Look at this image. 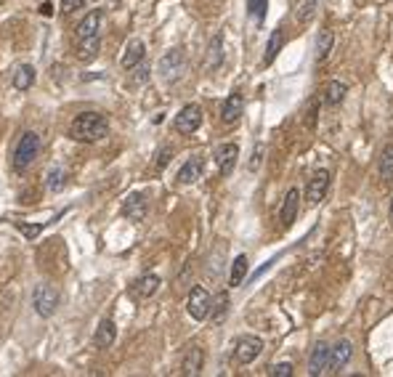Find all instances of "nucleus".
<instances>
[{
  "mask_svg": "<svg viewBox=\"0 0 393 377\" xmlns=\"http://www.w3.org/2000/svg\"><path fill=\"white\" fill-rule=\"evenodd\" d=\"M144 56H146V46H144L141 40H131V43H128V48H125V53H122V59H120L122 69H133L136 64L144 61Z\"/></svg>",
  "mask_w": 393,
  "mask_h": 377,
  "instance_id": "obj_21",
  "label": "nucleus"
},
{
  "mask_svg": "<svg viewBox=\"0 0 393 377\" xmlns=\"http://www.w3.org/2000/svg\"><path fill=\"white\" fill-rule=\"evenodd\" d=\"M242 115H245V99H242V93H229V99H226L223 106H221L223 125H234V122H240Z\"/></svg>",
  "mask_w": 393,
  "mask_h": 377,
  "instance_id": "obj_14",
  "label": "nucleus"
},
{
  "mask_svg": "<svg viewBox=\"0 0 393 377\" xmlns=\"http://www.w3.org/2000/svg\"><path fill=\"white\" fill-rule=\"evenodd\" d=\"M160 284H162V279L157 274H144L138 276L136 282H133V287H131V295L138 298V300H146V298H152L154 292L160 290Z\"/></svg>",
  "mask_w": 393,
  "mask_h": 377,
  "instance_id": "obj_16",
  "label": "nucleus"
},
{
  "mask_svg": "<svg viewBox=\"0 0 393 377\" xmlns=\"http://www.w3.org/2000/svg\"><path fill=\"white\" fill-rule=\"evenodd\" d=\"M46 184H48L51 191H61V188L67 186V171H64V168H59V165L51 168V171H48V178H46Z\"/></svg>",
  "mask_w": 393,
  "mask_h": 377,
  "instance_id": "obj_29",
  "label": "nucleus"
},
{
  "mask_svg": "<svg viewBox=\"0 0 393 377\" xmlns=\"http://www.w3.org/2000/svg\"><path fill=\"white\" fill-rule=\"evenodd\" d=\"M104 8H96V11H90L86 14V19L77 24V30H75V37L77 40H83V37H93V35L102 32V24H104Z\"/></svg>",
  "mask_w": 393,
  "mask_h": 377,
  "instance_id": "obj_13",
  "label": "nucleus"
},
{
  "mask_svg": "<svg viewBox=\"0 0 393 377\" xmlns=\"http://www.w3.org/2000/svg\"><path fill=\"white\" fill-rule=\"evenodd\" d=\"M298 205H300V194H298V188H290L287 191V197H285V202L279 207V221H282V229H290L295 218H298Z\"/></svg>",
  "mask_w": 393,
  "mask_h": 377,
  "instance_id": "obj_15",
  "label": "nucleus"
},
{
  "mask_svg": "<svg viewBox=\"0 0 393 377\" xmlns=\"http://www.w3.org/2000/svg\"><path fill=\"white\" fill-rule=\"evenodd\" d=\"M202 173H205V160L202 157H189L186 162L181 165V171H178V184L181 186H189V184H194V181H200L202 178Z\"/></svg>",
  "mask_w": 393,
  "mask_h": 377,
  "instance_id": "obj_11",
  "label": "nucleus"
},
{
  "mask_svg": "<svg viewBox=\"0 0 393 377\" xmlns=\"http://www.w3.org/2000/svg\"><path fill=\"white\" fill-rule=\"evenodd\" d=\"M237 157H240V146H237V144H223V146H218V152H215V165H218L221 175H231V173H234Z\"/></svg>",
  "mask_w": 393,
  "mask_h": 377,
  "instance_id": "obj_12",
  "label": "nucleus"
},
{
  "mask_svg": "<svg viewBox=\"0 0 393 377\" xmlns=\"http://www.w3.org/2000/svg\"><path fill=\"white\" fill-rule=\"evenodd\" d=\"M282 46H285V32H282V30H274L271 37H269V46H266V56H263V64H266V67H271L274 61H276Z\"/></svg>",
  "mask_w": 393,
  "mask_h": 377,
  "instance_id": "obj_24",
  "label": "nucleus"
},
{
  "mask_svg": "<svg viewBox=\"0 0 393 377\" xmlns=\"http://www.w3.org/2000/svg\"><path fill=\"white\" fill-rule=\"evenodd\" d=\"M332 46H335V32L329 27H322L316 35V64H325L327 56L332 53Z\"/></svg>",
  "mask_w": 393,
  "mask_h": 377,
  "instance_id": "obj_22",
  "label": "nucleus"
},
{
  "mask_svg": "<svg viewBox=\"0 0 393 377\" xmlns=\"http://www.w3.org/2000/svg\"><path fill=\"white\" fill-rule=\"evenodd\" d=\"M210 313H213V322H223V316L229 313V295H226V292L218 295V300L213 303V311H210Z\"/></svg>",
  "mask_w": 393,
  "mask_h": 377,
  "instance_id": "obj_30",
  "label": "nucleus"
},
{
  "mask_svg": "<svg viewBox=\"0 0 393 377\" xmlns=\"http://www.w3.org/2000/svg\"><path fill=\"white\" fill-rule=\"evenodd\" d=\"M133 69H136V75H133V83H136V86L146 83V77H149V67H146V64L141 61V64H136Z\"/></svg>",
  "mask_w": 393,
  "mask_h": 377,
  "instance_id": "obj_37",
  "label": "nucleus"
},
{
  "mask_svg": "<svg viewBox=\"0 0 393 377\" xmlns=\"http://www.w3.org/2000/svg\"><path fill=\"white\" fill-rule=\"evenodd\" d=\"M221 64H223V37L221 35H215V37L210 40V46H207L205 67H207V72H215Z\"/></svg>",
  "mask_w": 393,
  "mask_h": 377,
  "instance_id": "obj_23",
  "label": "nucleus"
},
{
  "mask_svg": "<svg viewBox=\"0 0 393 377\" xmlns=\"http://www.w3.org/2000/svg\"><path fill=\"white\" fill-rule=\"evenodd\" d=\"M200 125H202V106H200V104H186V106L175 115V122H173V128H175L181 136L197 133Z\"/></svg>",
  "mask_w": 393,
  "mask_h": 377,
  "instance_id": "obj_6",
  "label": "nucleus"
},
{
  "mask_svg": "<svg viewBox=\"0 0 393 377\" xmlns=\"http://www.w3.org/2000/svg\"><path fill=\"white\" fill-rule=\"evenodd\" d=\"M316 8H319V0H303L298 8V24H306L308 19L316 14Z\"/></svg>",
  "mask_w": 393,
  "mask_h": 377,
  "instance_id": "obj_31",
  "label": "nucleus"
},
{
  "mask_svg": "<svg viewBox=\"0 0 393 377\" xmlns=\"http://www.w3.org/2000/svg\"><path fill=\"white\" fill-rule=\"evenodd\" d=\"M329 348L332 345L325 343V340H319V343L314 345V351H311V359H308V375H322L327 369V359H329Z\"/></svg>",
  "mask_w": 393,
  "mask_h": 377,
  "instance_id": "obj_17",
  "label": "nucleus"
},
{
  "mask_svg": "<svg viewBox=\"0 0 393 377\" xmlns=\"http://www.w3.org/2000/svg\"><path fill=\"white\" fill-rule=\"evenodd\" d=\"M117 340V327L112 319H102L99 327H96V335H93V343L96 348H109V345Z\"/></svg>",
  "mask_w": 393,
  "mask_h": 377,
  "instance_id": "obj_20",
  "label": "nucleus"
},
{
  "mask_svg": "<svg viewBox=\"0 0 393 377\" xmlns=\"http://www.w3.org/2000/svg\"><path fill=\"white\" fill-rule=\"evenodd\" d=\"M173 160V146H162L160 152H157V160H154V171L162 173L168 168V162Z\"/></svg>",
  "mask_w": 393,
  "mask_h": 377,
  "instance_id": "obj_33",
  "label": "nucleus"
},
{
  "mask_svg": "<svg viewBox=\"0 0 393 377\" xmlns=\"http://www.w3.org/2000/svg\"><path fill=\"white\" fill-rule=\"evenodd\" d=\"M186 311L194 322H205L213 311V295L205 287H191L186 298Z\"/></svg>",
  "mask_w": 393,
  "mask_h": 377,
  "instance_id": "obj_5",
  "label": "nucleus"
},
{
  "mask_svg": "<svg viewBox=\"0 0 393 377\" xmlns=\"http://www.w3.org/2000/svg\"><path fill=\"white\" fill-rule=\"evenodd\" d=\"M202 364H205V351L202 348H197V345H191L186 351V356L181 361V375L186 377H194L202 372Z\"/></svg>",
  "mask_w": 393,
  "mask_h": 377,
  "instance_id": "obj_18",
  "label": "nucleus"
},
{
  "mask_svg": "<svg viewBox=\"0 0 393 377\" xmlns=\"http://www.w3.org/2000/svg\"><path fill=\"white\" fill-rule=\"evenodd\" d=\"M14 226H17V229L24 234V237H27V240H35V237L43 231V226H46V223H35V226H30V223H24V221H17Z\"/></svg>",
  "mask_w": 393,
  "mask_h": 377,
  "instance_id": "obj_34",
  "label": "nucleus"
},
{
  "mask_svg": "<svg viewBox=\"0 0 393 377\" xmlns=\"http://www.w3.org/2000/svg\"><path fill=\"white\" fill-rule=\"evenodd\" d=\"M32 306L37 316H43V319L53 316L56 309H59V290H56L53 284H48V282L37 284L32 292Z\"/></svg>",
  "mask_w": 393,
  "mask_h": 377,
  "instance_id": "obj_3",
  "label": "nucleus"
},
{
  "mask_svg": "<svg viewBox=\"0 0 393 377\" xmlns=\"http://www.w3.org/2000/svg\"><path fill=\"white\" fill-rule=\"evenodd\" d=\"M77 59L83 61V64H90L96 56H99V51H102V37L99 35H93V37H83V40H77Z\"/></svg>",
  "mask_w": 393,
  "mask_h": 377,
  "instance_id": "obj_19",
  "label": "nucleus"
},
{
  "mask_svg": "<svg viewBox=\"0 0 393 377\" xmlns=\"http://www.w3.org/2000/svg\"><path fill=\"white\" fill-rule=\"evenodd\" d=\"M40 155V136L35 130H27L19 138L17 149H14V171L24 173Z\"/></svg>",
  "mask_w": 393,
  "mask_h": 377,
  "instance_id": "obj_2",
  "label": "nucleus"
},
{
  "mask_svg": "<svg viewBox=\"0 0 393 377\" xmlns=\"http://www.w3.org/2000/svg\"><path fill=\"white\" fill-rule=\"evenodd\" d=\"M146 213H149V202H146V197L144 194H128L125 197V202H122V215L128 218V221L133 223H141L146 218Z\"/></svg>",
  "mask_w": 393,
  "mask_h": 377,
  "instance_id": "obj_10",
  "label": "nucleus"
},
{
  "mask_svg": "<svg viewBox=\"0 0 393 377\" xmlns=\"http://www.w3.org/2000/svg\"><path fill=\"white\" fill-rule=\"evenodd\" d=\"M263 354V340L256 338V335H242L237 340V348H234V359L240 364H253Z\"/></svg>",
  "mask_w": 393,
  "mask_h": 377,
  "instance_id": "obj_8",
  "label": "nucleus"
},
{
  "mask_svg": "<svg viewBox=\"0 0 393 377\" xmlns=\"http://www.w3.org/2000/svg\"><path fill=\"white\" fill-rule=\"evenodd\" d=\"M88 0H61V11L64 14H72V11H77V8H83Z\"/></svg>",
  "mask_w": 393,
  "mask_h": 377,
  "instance_id": "obj_38",
  "label": "nucleus"
},
{
  "mask_svg": "<svg viewBox=\"0 0 393 377\" xmlns=\"http://www.w3.org/2000/svg\"><path fill=\"white\" fill-rule=\"evenodd\" d=\"M388 218L393 221V200H391V207H388Z\"/></svg>",
  "mask_w": 393,
  "mask_h": 377,
  "instance_id": "obj_39",
  "label": "nucleus"
},
{
  "mask_svg": "<svg viewBox=\"0 0 393 377\" xmlns=\"http://www.w3.org/2000/svg\"><path fill=\"white\" fill-rule=\"evenodd\" d=\"M247 269H250V260L247 255H237L234 263H231V274H229V287H240L247 276Z\"/></svg>",
  "mask_w": 393,
  "mask_h": 377,
  "instance_id": "obj_25",
  "label": "nucleus"
},
{
  "mask_svg": "<svg viewBox=\"0 0 393 377\" xmlns=\"http://www.w3.org/2000/svg\"><path fill=\"white\" fill-rule=\"evenodd\" d=\"M377 173L383 181H391L393 178V144H388L383 152H380V160H377Z\"/></svg>",
  "mask_w": 393,
  "mask_h": 377,
  "instance_id": "obj_28",
  "label": "nucleus"
},
{
  "mask_svg": "<svg viewBox=\"0 0 393 377\" xmlns=\"http://www.w3.org/2000/svg\"><path fill=\"white\" fill-rule=\"evenodd\" d=\"M69 136L80 144H96L109 136V120L102 112H83L69 125Z\"/></svg>",
  "mask_w": 393,
  "mask_h": 377,
  "instance_id": "obj_1",
  "label": "nucleus"
},
{
  "mask_svg": "<svg viewBox=\"0 0 393 377\" xmlns=\"http://www.w3.org/2000/svg\"><path fill=\"white\" fill-rule=\"evenodd\" d=\"M266 8H269V0H247V14L256 21L266 19Z\"/></svg>",
  "mask_w": 393,
  "mask_h": 377,
  "instance_id": "obj_32",
  "label": "nucleus"
},
{
  "mask_svg": "<svg viewBox=\"0 0 393 377\" xmlns=\"http://www.w3.org/2000/svg\"><path fill=\"white\" fill-rule=\"evenodd\" d=\"M0 3H3V0H0Z\"/></svg>",
  "mask_w": 393,
  "mask_h": 377,
  "instance_id": "obj_40",
  "label": "nucleus"
},
{
  "mask_svg": "<svg viewBox=\"0 0 393 377\" xmlns=\"http://www.w3.org/2000/svg\"><path fill=\"white\" fill-rule=\"evenodd\" d=\"M354 356V343L351 340H341V343H335L329 348V359H327V372L329 375H338L343 367L351 361Z\"/></svg>",
  "mask_w": 393,
  "mask_h": 377,
  "instance_id": "obj_9",
  "label": "nucleus"
},
{
  "mask_svg": "<svg viewBox=\"0 0 393 377\" xmlns=\"http://www.w3.org/2000/svg\"><path fill=\"white\" fill-rule=\"evenodd\" d=\"M35 86V67L32 64H21L14 72V88L17 90H30Z\"/></svg>",
  "mask_w": 393,
  "mask_h": 377,
  "instance_id": "obj_27",
  "label": "nucleus"
},
{
  "mask_svg": "<svg viewBox=\"0 0 393 377\" xmlns=\"http://www.w3.org/2000/svg\"><path fill=\"white\" fill-rule=\"evenodd\" d=\"M345 93H348V86H345V83L329 80V86L325 88V104L327 106H338V104H343Z\"/></svg>",
  "mask_w": 393,
  "mask_h": 377,
  "instance_id": "obj_26",
  "label": "nucleus"
},
{
  "mask_svg": "<svg viewBox=\"0 0 393 377\" xmlns=\"http://www.w3.org/2000/svg\"><path fill=\"white\" fill-rule=\"evenodd\" d=\"M184 69H186V56H184L181 48L168 51L160 59V64H157V72H160V77H162L165 83H175V80L184 75Z\"/></svg>",
  "mask_w": 393,
  "mask_h": 377,
  "instance_id": "obj_4",
  "label": "nucleus"
},
{
  "mask_svg": "<svg viewBox=\"0 0 393 377\" xmlns=\"http://www.w3.org/2000/svg\"><path fill=\"white\" fill-rule=\"evenodd\" d=\"M263 152H266V146L263 144H256V149H253V157H250V162H247V168L256 173L260 168V162H263Z\"/></svg>",
  "mask_w": 393,
  "mask_h": 377,
  "instance_id": "obj_35",
  "label": "nucleus"
},
{
  "mask_svg": "<svg viewBox=\"0 0 393 377\" xmlns=\"http://www.w3.org/2000/svg\"><path fill=\"white\" fill-rule=\"evenodd\" d=\"M269 375H271V377H290L292 375V364H290V361H279V364H274L271 369H269Z\"/></svg>",
  "mask_w": 393,
  "mask_h": 377,
  "instance_id": "obj_36",
  "label": "nucleus"
},
{
  "mask_svg": "<svg viewBox=\"0 0 393 377\" xmlns=\"http://www.w3.org/2000/svg\"><path fill=\"white\" fill-rule=\"evenodd\" d=\"M329 171L325 168H319V171H314V175L308 178V186H306V202L311 207L322 205V200L327 197V191H329Z\"/></svg>",
  "mask_w": 393,
  "mask_h": 377,
  "instance_id": "obj_7",
  "label": "nucleus"
}]
</instances>
